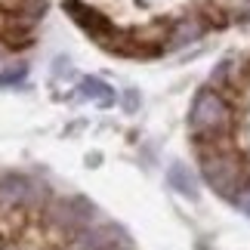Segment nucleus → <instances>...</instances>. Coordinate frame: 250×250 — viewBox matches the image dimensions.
<instances>
[{
	"label": "nucleus",
	"instance_id": "nucleus-6",
	"mask_svg": "<svg viewBox=\"0 0 250 250\" xmlns=\"http://www.w3.org/2000/svg\"><path fill=\"white\" fill-rule=\"evenodd\" d=\"M25 74H28V68H25V65H22V62H19V65H13V68H6V71H0V86H9V83H19V81H22V78H25Z\"/></svg>",
	"mask_w": 250,
	"mask_h": 250
},
{
	"label": "nucleus",
	"instance_id": "nucleus-9",
	"mask_svg": "<svg viewBox=\"0 0 250 250\" xmlns=\"http://www.w3.org/2000/svg\"><path fill=\"white\" fill-rule=\"evenodd\" d=\"M108 250H114V247H108Z\"/></svg>",
	"mask_w": 250,
	"mask_h": 250
},
{
	"label": "nucleus",
	"instance_id": "nucleus-1",
	"mask_svg": "<svg viewBox=\"0 0 250 250\" xmlns=\"http://www.w3.org/2000/svg\"><path fill=\"white\" fill-rule=\"evenodd\" d=\"M201 176L219 198L235 201V195L244 188V158L232 142L216 139L210 142V151L201 148Z\"/></svg>",
	"mask_w": 250,
	"mask_h": 250
},
{
	"label": "nucleus",
	"instance_id": "nucleus-2",
	"mask_svg": "<svg viewBox=\"0 0 250 250\" xmlns=\"http://www.w3.org/2000/svg\"><path fill=\"white\" fill-rule=\"evenodd\" d=\"M235 111L232 105L223 99L219 90H201L191 102L188 111V127L195 142H216V139H229V130H232Z\"/></svg>",
	"mask_w": 250,
	"mask_h": 250
},
{
	"label": "nucleus",
	"instance_id": "nucleus-5",
	"mask_svg": "<svg viewBox=\"0 0 250 250\" xmlns=\"http://www.w3.org/2000/svg\"><path fill=\"white\" fill-rule=\"evenodd\" d=\"M81 96H83V99H93V102H99L102 108H108V105H114V90H111L108 83L96 81V78H83V81H81Z\"/></svg>",
	"mask_w": 250,
	"mask_h": 250
},
{
	"label": "nucleus",
	"instance_id": "nucleus-4",
	"mask_svg": "<svg viewBox=\"0 0 250 250\" xmlns=\"http://www.w3.org/2000/svg\"><path fill=\"white\" fill-rule=\"evenodd\" d=\"M167 179L170 186L179 191V195H188V198H198V182H195V173H191L186 164H173L167 170Z\"/></svg>",
	"mask_w": 250,
	"mask_h": 250
},
{
	"label": "nucleus",
	"instance_id": "nucleus-8",
	"mask_svg": "<svg viewBox=\"0 0 250 250\" xmlns=\"http://www.w3.org/2000/svg\"><path fill=\"white\" fill-rule=\"evenodd\" d=\"M71 250H86V247H81V244H78V241H74V244H71Z\"/></svg>",
	"mask_w": 250,
	"mask_h": 250
},
{
	"label": "nucleus",
	"instance_id": "nucleus-7",
	"mask_svg": "<svg viewBox=\"0 0 250 250\" xmlns=\"http://www.w3.org/2000/svg\"><path fill=\"white\" fill-rule=\"evenodd\" d=\"M235 201H238V207H241L244 213L250 216V182H244V188H241V191L235 195Z\"/></svg>",
	"mask_w": 250,
	"mask_h": 250
},
{
	"label": "nucleus",
	"instance_id": "nucleus-3",
	"mask_svg": "<svg viewBox=\"0 0 250 250\" xmlns=\"http://www.w3.org/2000/svg\"><path fill=\"white\" fill-rule=\"evenodd\" d=\"M34 195H37V186L28 176H19V173H3L0 176V210L34 207Z\"/></svg>",
	"mask_w": 250,
	"mask_h": 250
}]
</instances>
